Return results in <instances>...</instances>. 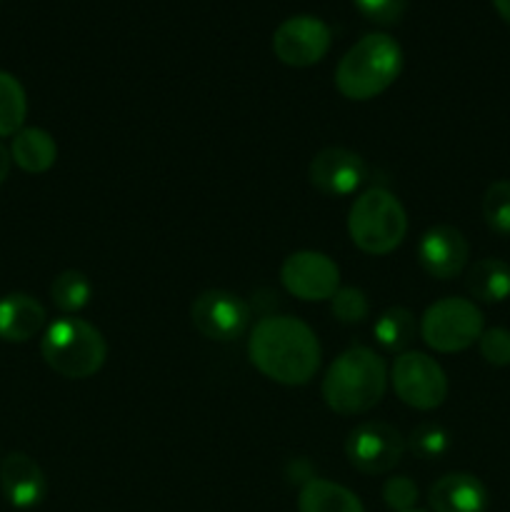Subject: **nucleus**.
<instances>
[{"instance_id": "26", "label": "nucleus", "mask_w": 510, "mask_h": 512, "mask_svg": "<svg viewBox=\"0 0 510 512\" xmlns=\"http://www.w3.org/2000/svg\"><path fill=\"white\" fill-rule=\"evenodd\" d=\"M480 355L485 363L495 365V368H505L510 365V330L508 328H488L483 330L478 340Z\"/></svg>"}, {"instance_id": "16", "label": "nucleus", "mask_w": 510, "mask_h": 512, "mask_svg": "<svg viewBox=\"0 0 510 512\" xmlns=\"http://www.w3.org/2000/svg\"><path fill=\"white\" fill-rule=\"evenodd\" d=\"M45 308L25 293H10L0 298V340L28 343L45 328Z\"/></svg>"}, {"instance_id": "30", "label": "nucleus", "mask_w": 510, "mask_h": 512, "mask_svg": "<svg viewBox=\"0 0 510 512\" xmlns=\"http://www.w3.org/2000/svg\"><path fill=\"white\" fill-rule=\"evenodd\" d=\"M493 5L500 13V18H505L510 23V0H493Z\"/></svg>"}, {"instance_id": "29", "label": "nucleus", "mask_w": 510, "mask_h": 512, "mask_svg": "<svg viewBox=\"0 0 510 512\" xmlns=\"http://www.w3.org/2000/svg\"><path fill=\"white\" fill-rule=\"evenodd\" d=\"M10 163H13V158H10V150L0 143V185H3L5 178H8Z\"/></svg>"}, {"instance_id": "17", "label": "nucleus", "mask_w": 510, "mask_h": 512, "mask_svg": "<svg viewBox=\"0 0 510 512\" xmlns=\"http://www.w3.org/2000/svg\"><path fill=\"white\" fill-rule=\"evenodd\" d=\"M10 158L25 173H45L58 160V145L43 128H20L10 143Z\"/></svg>"}, {"instance_id": "25", "label": "nucleus", "mask_w": 510, "mask_h": 512, "mask_svg": "<svg viewBox=\"0 0 510 512\" xmlns=\"http://www.w3.org/2000/svg\"><path fill=\"white\" fill-rule=\"evenodd\" d=\"M330 310H333L338 323L358 325L363 323L370 313L368 295L360 288H338V293L330 298Z\"/></svg>"}, {"instance_id": "3", "label": "nucleus", "mask_w": 510, "mask_h": 512, "mask_svg": "<svg viewBox=\"0 0 510 512\" xmlns=\"http://www.w3.org/2000/svg\"><path fill=\"white\" fill-rule=\"evenodd\" d=\"M403 70V50L388 33H368L340 58L335 68V88L355 103L378 98L398 80Z\"/></svg>"}, {"instance_id": "13", "label": "nucleus", "mask_w": 510, "mask_h": 512, "mask_svg": "<svg viewBox=\"0 0 510 512\" xmlns=\"http://www.w3.org/2000/svg\"><path fill=\"white\" fill-rule=\"evenodd\" d=\"M468 240L453 225H435L425 230L418 243V263L430 278L453 280L468 265Z\"/></svg>"}, {"instance_id": "14", "label": "nucleus", "mask_w": 510, "mask_h": 512, "mask_svg": "<svg viewBox=\"0 0 510 512\" xmlns=\"http://www.w3.org/2000/svg\"><path fill=\"white\" fill-rule=\"evenodd\" d=\"M0 490L13 508L30 510L48 495L43 468L25 453H10L0 465Z\"/></svg>"}, {"instance_id": "10", "label": "nucleus", "mask_w": 510, "mask_h": 512, "mask_svg": "<svg viewBox=\"0 0 510 512\" xmlns=\"http://www.w3.org/2000/svg\"><path fill=\"white\" fill-rule=\"evenodd\" d=\"M280 283L305 303L330 300L340 288V270L333 260L318 250H298L280 265Z\"/></svg>"}, {"instance_id": "21", "label": "nucleus", "mask_w": 510, "mask_h": 512, "mask_svg": "<svg viewBox=\"0 0 510 512\" xmlns=\"http://www.w3.org/2000/svg\"><path fill=\"white\" fill-rule=\"evenodd\" d=\"M28 115V98L25 88L13 73L0 70V138L15 135Z\"/></svg>"}, {"instance_id": "11", "label": "nucleus", "mask_w": 510, "mask_h": 512, "mask_svg": "<svg viewBox=\"0 0 510 512\" xmlns=\"http://www.w3.org/2000/svg\"><path fill=\"white\" fill-rule=\"evenodd\" d=\"M190 320L203 338L228 343L248 330L250 308L243 298L228 290H205L190 305Z\"/></svg>"}, {"instance_id": "5", "label": "nucleus", "mask_w": 510, "mask_h": 512, "mask_svg": "<svg viewBox=\"0 0 510 512\" xmlns=\"http://www.w3.org/2000/svg\"><path fill=\"white\" fill-rule=\"evenodd\" d=\"M348 233L355 248L363 253H393L408 233V215L403 203L385 188L365 190L350 205Z\"/></svg>"}, {"instance_id": "19", "label": "nucleus", "mask_w": 510, "mask_h": 512, "mask_svg": "<svg viewBox=\"0 0 510 512\" xmlns=\"http://www.w3.org/2000/svg\"><path fill=\"white\" fill-rule=\"evenodd\" d=\"M300 512H365L353 490L323 478H310L298 495Z\"/></svg>"}, {"instance_id": "15", "label": "nucleus", "mask_w": 510, "mask_h": 512, "mask_svg": "<svg viewBox=\"0 0 510 512\" xmlns=\"http://www.w3.org/2000/svg\"><path fill=\"white\" fill-rule=\"evenodd\" d=\"M428 505L433 512H485L488 488L470 473H448L430 485Z\"/></svg>"}, {"instance_id": "7", "label": "nucleus", "mask_w": 510, "mask_h": 512, "mask_svg": "<svg viewBox=\"0 0 510 512\" xmlns=\"http://www.w3.org/2000/svg\"><path fill=\"white\" fill-rule=\"evenodd\" d=\"M395 395L415 410H435L448 398V378L430 355L408 350L395 358L390 370Z\"/></svg>"}, {"instance_id": "1", "label": "nucleus", "mask_w": 510, "mask_h": 512, "mask_svg": "<svg viewBox=\"0 0 510 512\" xmlns=\"http://www.w3.org/2000/svg\"><path fill=\"white\" fill-rule=\"evenodd\" d=\"M248 358L255 370L280 385H305L320 368L318 335L303 320L268 315L258 320L248 340Z\"/></svg>"}, {"instance_id": "22", "label": "nucleus", "mask_w": 510, "mask_h": 512, "mask_svg": "<svg viewBox=\"0 0 510 512\" xmlns=\"http://www.w3.org/2000/svg\"><path fill=\"white\" fill-rule=\"evenodd\" d=\"M90 295H93V285L80 270H63L50 283V300L65 315L80 313L90 303Z\"/></svg>"}, {"instance_id": "2", "label": "nucleus", "mask_w": 510, "mask_h": 512, "mask_svg": "<svg viewBox=\"0 0 510 512\" xmlns=\"http://www.w3.org/2000/svg\"><path fill=\"white\" fill-rule=\"evenodd\" d=\"M388 388L385 360L365 345H353L333 360L323 378V400L333 413L360 415L383 400Z\"/></svg>"}, {"instance_id": "18", "label": "nucleus", "mask_w": 510, "mask_h": 512, "mask_svg": "<svg viewBox=\"0 0 510 512\" xmlns=\"http://www.w3.org/2000/svg\"><path fill=\"white\" fill-rule=\"evenodd\" d=\"M465 288L480 303H503L510 298V265L498 258H483L470 265Z\"/></svg>"}, {"instance_id": "31", "label": "nucleus", "mask_w": 510, "mask_h": 512, "mask_svg": "<svg viewBox=\"0 0 510 512\" xmlns=\"http://www.w3.org/2000/svg\"><path fill=\"white\" fill-rule=\"evenodd\" d=\"M408 512H425V510H408Z\"/></svg>"}, {"instance_id": "4", "label": "nucleus", "mask_w": 510, "mask_h": 512, "mask_svg": "<svg viewBox=\"0 0 510 512\" xmlns=\"http://www.w3.org/2000/svg\"><path fill=\"white\" fill-rule=\"evenodd\" d=\"M40 353L50 370L68 380L93 378L108 358L103 333L93 323L65 315L45 328Z\"/></svg>"}, {"instance_id": "27", "label": "nucleus", "mask_w": 510, "mask_h": 512, "mask_svg": "<svg viewBox=\"0 0 510 512\" xmlns=\"http://www.w3.org/2000/svg\"><path fill=\"white\" fill-rule=\"evenodd\" d=\"M383 500L390 510L408 512L418 503V485L408 475H395L383 485Z\"/></svg>"}, {"instance_id": "20", "label": "nucleus", "mask_w": 510, "mask_h": 512, "mask_svg": "<svg viewBox=\"0 0 510 512\" xmlns=\"http://www.w3.org/2000/svg\"><path fill=\"white\" fill-rule=\"evenodd\" d=\"M415 333H418L415 315L403 305L383 310L373 325L375 340L388 353H408V345L415 340Z\"/></svg>"}, {"instance_id": "28", "label": "nucleus", "mask_w": 510, "mask_h": 512, "mask_svg": "<svg viewBox=\"0 0 510 512\" xmlns=\"http://www.w3.org/2000/svg\"><path fill=\"white\" fill-rule=\"evenodd\" d=\"M353 3L370 23L378 25L398 23L408 8V0H353Z\"/></svg>"}, {"instance_id": "23", "label": "nucleus", "mask_w": 510, "mask_h": 512, "mask_svg": "<svg viewBox=\"0 0 510 512\" xmlns=\"http://www.w3.org/2000/svg\"><path fill=\"white\" fill-rule=\"evenodd\" d=\"M483 220L495 235H510V180H495L483 195Z\"/></svg>"}, {"instance_id": "12", "label": "nucleus", "mask_w": 510, "mask_h": 512, "mask_svg": "<svg viewBox=\"0 0 510 512\" xmlns=\"http://www.w3.org/2000/svg\"><path fill=\"white\" fill-rule=\"evenodd\" d=\"M310 185L328 198H348L368 178V165L348 148H325L310 160Z\"/></svg>"}, {"instance_id": "9", "label": "nucleus", "mask_w": 510, "mask_h": 512, "mask_svg": "<svg viewBox=\"0 0 510 512\" xmlns=\"http://www.w3.org/2000/svg\"><path fill=\"white\" fill-rule=\"evenodd\" d=\"M333 43L328 23L315 15H293L283 20L273 33L275 58L290 68H310L320 63Z\"/></svg>"}, {"instance_id": "8", "label": "nucleus", "mask_w": 510, "mask_h": 512, "mask_svg": "<svg viewBox=\"0 0 510 512\" xmlns=\"http://www.w3.org/2000/svg\"><path fill=\"white\" fill-rule=\"evenodd\" d=\"M405 438L395 425L383 420H365L350 430L345 440L348 463L363 475H385L400 463Z\"/></svg>"}, {"instance_id": "24", "label": "nucleus", "mask_w": 510, "mask_h": 512, "mask_svg": "<svg viewBox=\"0 0 510 512\" xmlns=\"http://www.w3.org/2000/svg\"><path fill=\"white\" fill-rule=\"evenodd\" d=\"M405 448L413 450V455H418L420 460H438L448 453L450 433L438 423H420L408 435Z\"/></svg>"}, {"instance_id": "6", "label": "nucleus", "mask_w": 510, "mask_h": 512, "mask_svg": "<svg viewBox=\"0 0 510 512\" xmlns=\"http://www.w3.org/2000/svg\"><path fill=\"white\" fill-rule=\"evenodd\" d=\"M483 313L473 300L443 298L430 305L420 320V338L435 353H460L483 335Z\"/></svg>"}]
</instances>
